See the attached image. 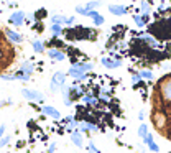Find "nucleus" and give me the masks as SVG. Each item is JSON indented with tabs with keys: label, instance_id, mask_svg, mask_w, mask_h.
Here are the masks:
<instances>
[{
	"label": "nucleus",
	"instance_id": "obj_1",
	"mask_svg": "<svg viewBox=\"0 0 171 153\" xmlns=\"http://www.w3.org/2000/svg\"><path fill=\"white\" fill-rule=\"evenodd\" d=\"M64 81H66V76L63 72H56L51 79V91H58L64 87Z\"/></svg>",
	"mask_w": 171,
	"mask_h": 153
},
{
	"label": "nucleus",
	"instance_id": "obj_2",
	"mask_svg": "<svg viewBox=\"0 0 171 153\" xmlns=\"http://www.w3.org/2000/svg\"><path fill=\"white\" fill-rule=\"evenodd\" d=\"M161 96L166 102L171 104V78H166L163 79L161 82Z\"/></svg>",
	"mask_w": 171,
	"mask_h": 153
},
{
	"label": "nucleus",
	"instance_id": "obj_3",
	"mask_svg": "<svg viewBox=\"0 0 171 153\" xmlns=\"http://www.w3.org/2000/svg\"><path fill=\"white\" fill-rule=\"evenodd\" d=\"M23 97L28 100H36V102H43V94L40 91H33V89H22Z\"/></svg>",
	"mask_w": 171,
	"mask_h": 153
},
{
	"label": "nucleus",
	"instance_id": "obj_4",
	"mask_svg": "<svg viewBox=\"0 0 171 153\" xmlns=\"http://www.w3.org/2000/svg\"><path fill=\"white\" fill-rule=\"evenodd\" d=\"M69 76L76 78V81L79 82L81 79H84V78H86V71H84L82 68L79 66V64H76V66H72L71 69H69Z\"/></svg>",
	"mask_w": 171,
	"mask_h": 153
},
{
	"label": "nucleus",
	"instance_id": "obj_5",
	"mask_svg": "<svg viewBox=\"0 0 171 153\" xmlns=\"http://www.w3.org/2000/svg\"><path fill=\"white\" fill-rule=\"evenodd\" d=\"M23 20H25V13L23 12H15V13H12V17L9 18V22L12 23V25H15V26H20L23 23Z\"/></svg>",
	"mask_w": 171,
	"mask_h": 153
},
{
	"label": "nucleus",
	"instance_id": "obj_6",
	"mask_svg": "<svg viewBox=\"0 0 171 153\" xmlns=\"http://www.w3.org/2000/svg\"><path fill=\"white\" fill-rule=\"evenodd\" d=\"M48 56H50L51 59H54V61H64V59H66V56H64L63 51L54 50V48H51V50L48 51Z\"/></svg>",
	"mask_w": 171,
	"mask_h": 153
},
{
	"label": "nucleus",
	"instance_id": "obj_7",
	"mask_svg": "<svg viewBox=\"0 0 171 153\" xmlns=\"http://www.w3.org/2000/svg\"><path fill=\"white\" fill-rule=\"evenodd\" d=\"M40 110H41L43 114H46V115H50V117H53V119H59V117H61L59 112L56 110L54 107H51V106H43Z\"/></svg>",
	"mask_w": 171,
	"mask_h": 153
},
{
	"label": "nucleus",
	"instance_id": "obj_8",
	"mask_svg": "<svg viewBox=\"0 0 171 153\" xmlns=\"http://www.w3.org/2000/svg\"><path fill=\"white\" fill-rule=\"evenodd\" d=\"M100 63H102L105 68H110V69H113V68H119L122 61H120V59H115V58H113V59H109V58H102V59H100Z\"/></svg>",
	"mask_w": 171,
	"mask_h": 153
},
{
	"label": "nucleus",
	"instance_id": "obj_9",
	"mask_svg": "<svg viewBox=\"0 0 171 153\" xmlns=\"http://www.w3.org/2000/svg\"><path fill=\"white\" fill-rule=\"evenodd\" d=\"M109 12L113 13V15H117V17H120V15L127 13V9H125L124 5H110V7H109Z\"/></svg>",
	"mask_w": 171,
	"mask_h": 153
},
{
	"label": "nucleus",
	"instance_id": "obj_10",
	"mask_svg": "<svg viewBox=\"0 0 171 153\" xmlns=\"http://www.w3.org/2000/svg\"><path fill=\"white\" fill-rule=\"evenodd\" d=\"M5 35L9 36V38H10L13 43H22V40H23V38H22V35H18L17 31H13V30H9V28L5 30Z\"/></svg>",
	"mask_w": 171,
	"mask_h": 153
},
{
	"label": "nucleus",
	"instance_id": "obj_11",
	"mask_svg": "<svg viewBox=\"0 0 171 153\" xmlns=\"http://www.w3.org/2000/svg\"><path fill=\"white\" fill-rule=\"evenodd\" d=\"M143 41H145V43H148V46H150V48H155V50H158V48H160V43H158L155 38H152L150 35H143Z\"/></svg>",
	"mask_w": 171,
	"mask_h": 153
},
{
	"label": "nucleus",
	"instance_id": "obj_12",
	"mask_svg": "<svg viewBox=\"0 0 171 153\" xmlns=\"http://www.w3.org/2000/svg\"><path fill=\"white\" fill-rule=\"evenodd\" d=\"M71 140H72V143H74L76 147H82V137H81V134L77 130H74L71 134Z\"/></svg>",
	"mask_w": 171,
	"mask_h": 153
},
{
	"label": "nucleus",
	"instance_id": "obj_13",
	"mask_svg": "<svg viewBox=\"0 0 171 153\" xmlns=\"http://www.w3.org/2000/svg\"><path fill=\"white\" fill-rule=\"evenodd\" d=\"M51 31H53V35H54V36H59V35H63V26L58 25V23H53V25H51Z\"/></svg>",
	"mask_w": 171,
	"mask_h": 153
},
{
	"label": "nucleus",
	"instance_id": "obj_14",
	"mask_svg": "<svg viewBox=\"0 0 171 153\" xmlns=\"http://www.w3.org/2000/svg\"><path fill=\"white\" fill-rule=\"evenodd\" d=\"M51 22L58 23V25H64V23H66V17H63V15H54V17H51Z\"/></svg>",
	"mask_w": 171,
	"mask_h": 153
},
{
	"label": "nucleus",
	"instance_id": "obj_15",
	"mask_svg": "<svg viewBox=\"0 0 171 153\" xmlns=\"http://www.w3.org/2000/svg\"><path fill=\"white\" fill-rule=\"evenodd\" d=\"M22 71L25 72V74L30 76L31 72H33V64H31V63H23L22 64Z\"/></svg>",
	"mask_w": 171,
	"mask_h": 153
},
{
	"label": "nucleus",
	"instance_id": "obj_16",
	"mask_svg": "<svg viewBox=\"0 0 171 153\" xmlns=\"http://www.w3.org/2000/svg\"><path fill=\"white\" fill-rule=\"evenodd\" d=\"M33 50L36 51V53H43L44 51V45L41 41H38V40H36V41H33Z\"/></svg>",
	"mask_w": 171,
	"mask_h": 153
},
{
	"label": "nucleus",
	"instance_id": "obj_17",
	"mask_svg": "<svg viewBox=\"0 0 171 153\" xmlns=\"http://www.w3.org/2000/svg\"><path fill=\"white\" fill-rule=\"evenodd\" d=\"M138 135H140L141 138L148 135V127H146V123H141V125L138 127Z\"/></svg>",
	"mask_w": 171,
	"mask_h": 153
},
{
	"label": "nucleus",
	"instance_id": "obj_18",
	"mask_svg": "<svg viewBox=\"0 0 171 153\" xmlns=\"http://www.w3.org/2000/svg\"><path fill=\"white\" fill-rule=\"evenodd\" d=\"M133 20H135V23L138 26H145V18H143V15H133Z\"/></svg>",
	"mask_w": 171,
	"mask_h": 153
},
{
	"label": "nucleus",
	"instance_id": "obj_19",
	"mask_svg": "<svg viewBox=\"0 0 171 153\" xmlns=\"http://www.w3.org/2000/svg\"><path fill=\"white\" fill-rule=\"evenodd\" d=\"M140 76H141V79H153V72L148 71V69H141Z\"/></svg>",
	"mask_w": 171,
	"mask_h": 153
},
{
	"label": "nucleus",
	"instance_id": "obj_20",
	"mask_svg": "<svg viewBox=\"0 0 171 153\" xmlns=\"http://www.w3.org/2000/svg\"><path fill=\"white\" fill-rule=\"evenodd\" d=\"M82 100H84L86 104H92V106H96V104H97V99H96V97H92L91 94L84 96V97H82Z\"/></svg>",
	"mask_w": 171,
	"mask_h": 153
},
{
	"label": "nucleus",
	"instance_id": "obj_21",
	"mask_svg": "<svg viewBox=\"0 0 171 153\" xmlns=\"http://www.w3.org/2000/svg\"><path fill=\"white\" fill-rule=\"evenodd\" d=\"M99 5H100L99 0H92V2H89L87 5H86V9H87V10H94V9H97Z\"/></svg>",
	"mask_w": 171,
	"mask_h": 153
},
{
	"label": "nucleus",
	"instance_id": "obj_22",
	"mask_svg": "<svg viewBox=\"0 0 171 153\" xmlns=\"http://www.w3.org/2000/svg\"><path fill=\"white\" fill-rule=\"evenodd\" d=\"M92 20H94V23H96L97 26H100V25H102V23H104V17H102V15H100V13L97 15V17H94Z\"/></svg>",
	"mask_w": 171,
	"mask_h": 153
},
{
	"label": "nucleus",
	"instance_id": "obj_23",
	"mask_svg": "<svg viewBox=\"0 0 171 153\" xmlns=\"http://www.w3.org/2000/svg\"><path fill=\"white\" fill-rule=\"evenodd\" d=\"M148 147H150V150L155 151V153H158V151H160V147H158V145L155 143V142H150V143H148Z\"/></svg>",
	"mask_w": 171,
	"mask_h": 153
},
{
	"label": "nucleus",
	"instance_id": "obj_24",
	"mask_svg": "<svg viewBox=\"0 0 171 153\" xmlns=\"http://www.w3.org/2000/svg\"><path fill=\"white\" fill-rule=\"evenodd\" d=\"M140 10L143 12V13H148V12H150V5H148L146 2H141V5H140Z\"/></svg>",
	"mask_w": 171,
	"mask_h": 153
},
{
	"label": "nucleus",
	"instance_id": "obj_25",
	"mask_svg": "<svg viewBox=\"0 0 171 153\" xmlns=\"http://www.w3.org/2000/svg\"><path fill=\"white\" fill-rule=\"evenodd\" d=\"M87 151H89V153H99V150L94 147V143H92V142L87 145Z\"/></svg>",
	"mask_w": 171,
	"mask_h": 153
},
{
	"label": "nucleus",
	"instance_id": "obj_26",
	"mask_svg": "<svg viewBox=\"0 0 171 153\" xmlns=\"http://www.w3.org/2000/svg\"><path fill=\"white\" fill-rule=\"evenodd\" d=\"M76 12L77 13H81V15H87V9H86V7H76Z\"/></svg>",
	"mask_w": 171,
	"mask_h": 153
},
{
	"label": "nucleus",
	"instance_id": "obj_27",
	"mask_svg": "<svg viewBox=\"0 0 171 153\" xmlns=\"http://www.w3.org/2000/svg\"><path fill=\"white\" fill-rule=\"evenodd\" d=\"M43 15H46V10H40V12H36V13H35V18H36V20H41V18H44Z\"/></svg>",
	"mask_w": 171,
	"mask_h": 153
},
{
	"label": "nucleus",
	"instance_id": "obj_28",
	"mask_svg": "<svg viewBox=\"0 0 171 153\" xmlns=\"http://www.w3.org/2000/svg\"><path fill=\"white\" fill-rule=\"evenodd\" d=\"M10 142V137H3V138H0V148L2 147H5L7 143Z\"/></svg>",
	"mask_w": 171,
	"mask_h": 153
},
{
	"label": "nucleus",
	"instance_id": "obj_29",
	"mask_svg": "<svg viewBox=\"0 0 171 153\" xmlns=\"http://www.w3.org/2000/svg\"><path fill=\"white\" fill-rule=\"evenodd\" d=\"M97 15H99V12H97V10H89V12H87V17H91V18L97 17Z\"/></svg>",
	"mask_w": 171,
	"mask_h": 153
},
{
	"label": "nucleus",
	"instance_id": "obj_30",
	"mask_svg": "<svg viewBox=\"0 0 171 153\" xmlns=\"http://www.w3.org/2000/svg\"><path fill=\"white\" fill-rule=\"evenodd\" d=\"M140 79H141V76H140V72H138V74H133L132 76V82H138V81H140Z\"/></svg>",
	"mask_w": 171,
	"mask_h": 153
},
{
	"label": "nucleus",
	"instance_id": "obj_31",
	"mask_svg": "<svg viewBox=\"0 0 171 153\" xmlns=\"http://www.w3.org/2000/svg\"><path fill=\"white\" fill-rule=\"evenodd\" d=\"M143 142H145L146 145H148L150 142H153V135H150V134H148L146 137H143Z\"/></svg>",
	"mask_w": 171,
	"mask_h": 153
},
{
	"label": "nucleus",
	"instance_id": "obj_32",
	"mask_svg": "<svg viewBox=\"0 0 171 153\" xmlns=\"http://www.w3.org/2000/svg\"><path fill=\"white\" fill-rule=\"evenodd\" d=\"M33 20H36V18H35V15H33V13H28V17H26V22H28V23H31Z\"/></svg>",
	"mask_w": 171,
	"mask_h": 153
},
{
	"label": "nucleus",
	"instance_id": "obj_33",
	"mask_svg": "<svg viewBox=\"0 0 171 153\" xmlns=\"http://www.w3.org/2000/svg\"><path fill=\"white\" fill-rule=\"evenodd\" d=\"M66 23L68 25H72L74 23V17H66Z\"/></svg>",
	"mask_w": 171,
	"mask_h": 153
},
{
	"label": "nucleus",
	"instance_id": "obj_34",
	"mask_svg": "<svg viewBox=\"0 0 171 153\" xmlns=\"http://www.w3.org/2000/svg\"><path fill=\"white\" fill-rule=\"evenodd\" d=\"M54 150H56V143H51V145H50V150H48V153H54Z\"/></svg>",
	"mask_w": 171,
	"mask_h": 153
},
{
	"label": "nucleus",
	"instance_id": "obj_35",
	"mask_svg": "<svg viewBox=\"0 0 171 153\" xmlns=\"http://www.w3.org/2000/svg\"><path fill=\"white\" fill-rule=\"evenodd\" d=\"M3 134H5V125H0V138H2Z\"/></svg>",
	"mask_w": 171,
	"mask_h": 153
},
{
	"label": "nucleus",
	"instance_id": "obj_36",
	"mask_svg": "<svg viewBox=\"0 0 171 153\" xmlns=\"http://www.w3.org/2000/svg\"><path fill=\"white\" fill-rule=\"evenodd\" d=\"M143 117H145V114H143V112H140V114H138V119L143 120Z\"/></svg>",
	"mask_w": 171,
	"mask_h": 153
}]
</instances>
